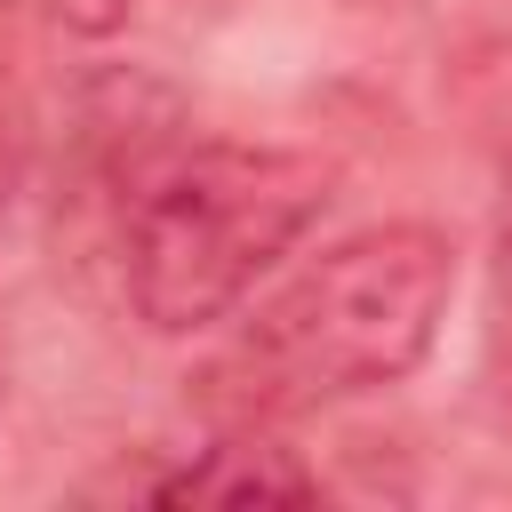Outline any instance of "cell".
Listing matches in <instances>:
<instances>
[{"label":"cell","instance_id":"obj_1","mask_svg":"<svg viewBox=\"0 0 512 512\" xmlns=\"http://www.w3.org/2000/svg\"><path fill=\"white\" fill-rule=\"evenodd\" d=\"M456 296V240L440 224H368L288 272L248 328L200 368L216 424H288L424 368Z\"/></svg>","mask_w":512,"mask_h":512},{"label":"cell","instance_id":"obj_2","mask_svg":"<svg viewBox=\"0 0 512 512\" xmlns=\"http://www.w3.org/2000/svg\"><path fill=\"white\" fill-rule=\"evenodd\" d=\"M336 168L296 144H184L168 152L120 224V280L144 328L200 336L232 320L256 280L328 216Z\"/></svg>","mask_w":512,"mask_h":512},{"label":"cell","instance_id":"obj_3","mask_svg":"<svg viewBox=\"0 0 512 512\" xmlns=\"http://www.w3.org/2000/svg\"><path fill=\"white\" fill-rule=\"evenodd\" d=\"M152 496H160V504H312L320 480H312L288 448H272V432L224 424L200 456H184L176 472H160Z\"/></svg>","mask_w":512,"mask_h":512},{"label":"cell","instance_id":"obj_4","mask_svg":"<svg viewBox=\"0 0 512 512\" xmlns=\"http://www.w3.org/2000/svg\"><path fill=\"white\" fill-rule=\"evenodd\" d=\"M504 272V304H496V360H504V392H512V264H496Z\"/></svg>","mask_w":512,"mask_h":512}]
</instances>
